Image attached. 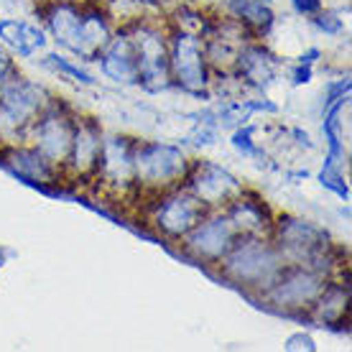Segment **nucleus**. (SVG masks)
<instances>
[{"label": "nucleus", "mask_w": 352, "mask_h": 352, "mask_svg": "<svg viewBox=\"0 0 352 352\" xmlns=\"http://www.w3.org/2000/svg\"><path fill=\"white\" fill-rule=\"evenodd\" d=\"M44 107V89L10 69L0 80V138L21 141Z\"/></svg>", "instance_id": "2"}, {"label": "nucleus", "mask_w": 352, "mask_h": 352, "mask_svg": "<svg viewBox=\"0 0 352 352\" xmlns=\"http://www.w3.org/2000/svg\"><path fill=\"white\" fill-rule=\"evenodd\" d=\"M230 8L243 21V26H250L256 31H268L273 23L271 8L258 0H230Z\"/></svg>", "instance_id": "20"}, {"label": "nucleus", "mask_w": 352, "mask_h": 352, "mask_svg": "<svg viewBox=\"0 0 352 352\" xmlns=\"http://www.w3.org/2000/svg\"><path fill=\"white\" fill-rule=\"evenodd\" d=\"M46 67H52V69L62 72V74H69L72 80L82 82V85H95V80H92V74H87L85 69H80V67H74V64L69 62V59H62V56H56V54H52V56H46Z\"/></svg>", "instance_id": "22"}, {"label": "nucleus", "mask_w": 352, "mask_h": 352, "mask_svg": "<svg viewBox=\"0 0 352 352\" xmlns=\"http://www.w3.org/2000/svg\"><path fill=\"white\" fill-rule=\"evenodd\" d=\"M0 38H3L13 52L21 54V56H34V54L46 44L41 28L28 26L23 21H13V18L0 21Z\"/></svg>", "instance_id": "19"}, {"label": "nucleus", "mask_w": 352, "mask_h": 352, "mask_svg": "<svg viewBox=\"0 0 352 352\" xmlns=\"http://www.w3.org/2000/svg\"><path fill=\"white\" fill-rule=\"evenodd\" d=\"M46 21L52 26V34L56 41L67 46L69 52H80V31H82V8L74 3H54L52 10L46 13Z\"/></svg>", "instance_id": "17"}, {"label": "nucleus", "mask_w": 352, "mask_h": 352, "mask_svg": "<svg viewBox=\"0 0 352 352\" xmlns=\"http://www.w3.org/2000/svg\"><path fill=\"white\" fill-rule=\"evenodd\" d=\"M133 49L138 56V82L146 89H161L168 85V46L156 26L133 28Z\"/></svg>", "instance_id": "7"}, {"label": "nucleus", "mask_w": 352, "mask_h": 352, "mask_svg": "<svg viewBox=\"0 0 352 352\" xmlns=\"http://www.w3.org/2000/svg\"><path fill=\"white\" fill-rule=\"evenodd\" d=\"M6 166L34 186H44L56 179L54 164H49L36 148H10L6 153Z\"/></svg>", "instance_id": "15"}, {"label": "nucleus", "mask_w": 352, "mask_h": 352, "mask_svg": "<svg viewBox=\"0 0 352 352\" xmlns=\"http://www.w3.org/2000/svg\"><path fill=\"white\" fill-rule=\"evenodd\" d=\"M146 3H164V0H146Z\"/></svg>", "instance_id": "31"}, {"label": "nucleus", "mask_w": 352, "mask_h": 352, "mask_svg": "<svg viewBox=\"0 0 352 352\" xmlns=\"http://www.w3.org/2000/svg\"><path fill=\"white\" fill-rule=\"evenodd\" d=\"M13 69V64H10V59H8V54L0 49V80L8 74V72Z\"/></svg>", "instance_id": "29"}, {"label": "nucleus", "mask_w": 352, "mask_h": 352, "mask_svg": "<svg viewBox=\"0 0 352 352\" xmlns=\"http://www.w3.org/2000/svg\"><path fill=\"white\" fill-rule=\"evenodd\" d=\"M322 184H324L327 189H332L335 194H340L342 199L350 197V189H347V184L342 182V174H340L337 168L327 166V164H324V168H322Z\"/></svg>", "instance_id": "24"}, {"label": "nucleus", "mask_w": 352, "mask_h": 352, "mask_svg": "<svg viewBox=\"0 0 352 352\" xmlns=\"http://www.w3.org/2000/svg\"><path fill=\"white\" fill-rule=\"evenodd\" d=\"M314 23H317L324 34H340L342 31V18L337 16L335 10H319L317 13V18H314Z\"/></svg>", "instance_id": "25"}, {"label": "nucleus", "mask_w": 352, "mask_h": 352, "mask_svg": "<svg viewBox=\"0 0 352 352\" xmlns=\"http://www.w3.org/2000/svg\"><path fill=\"white\" fill-rule=\"evenodd\" d=\"M311 80V64L299 62V67L294 69V85H307Z\"/></svg>", "instance_id": "28"}, {"label": "nucleus", "mask_w": 352, "mask_h": 352, "mask_svg": "<svg viewBox=\"0 0 352 352\" xmlns=\"http://www.w3.org/2000/svg\"><path fill=\"white\" fill-rule=\"evenodd\" d=\"M317 56H319V49H309V52L301 56V62H304V64H314V62H317Z\"/></svg>", "instance_id": "30"}, {"label": "nucleus", "mask_w": 352, "mask_h": 352, "mask_svg": "<svg viewBox=\"0 0 352 352\" xmlns=\"http://www.w3.org/2000/svg\"><path fill=\"white\" fill-rule=\"evenodd\" d=\"M228 217L232 222V228L243 232V235H261L271 225L268 207L261 199H248L245 194H240L230 202Z\"/></svg>", "instance_id": "18"}, {"label": "nucleus", "mask_w": 352, "mask_h": 352, "mask_svg": "<svg viewBox=\"0 0 352 352\" xmlns=\"http://www.w3.org/2000/svg\"><path fill=\"white\" fill-rule=\"evenodd\" d=\"M189 192L204 204V207H222L230 204L235 197L243 194V184L222 166H214L210 161H202L186 174Z\"/></svg>", "instance_id": "10"}, {"label": "nucleus", "mask_w": 352, "mask_h": 352, "mask_svg": "<svg viewBox=\"0 0 352 352\" xmlns=\"http://www.w3.org/2000/svg\"><path fill=\"white\" fill-rule=\"evenodd\" d=\"M286 268L283 256L278 248L268 245L261 238L240 240L228 250V256L222 258V273L230 281L240 286H253V289H271L273 281L281 276Z\"/></svg>", "instance_id": "1"}, {"label": "nucleus", "mask_w": 352, "mask_h": 352, "mask_svg": "<svg viewBox=\"0 0 352 352\" xmlns=\"http://www.w3.org/2000/svg\"><path fill=\"white\" fill-rule=\"evenodd\" d=\"M204 212H207V207L186 189V192H174L164 197L156 207L153 222L166 238H184V235H189V230L202 220Z\"/></svg>", "instance_id": "11"}, {"label": "nucleus", "mask_w": 352, "mask_h": 352, "mask_svg": "<svg viewBox=\"0 0 352 352\" xmlns=\"http://www.w3.org/2000/svg\"><path fill=\"white\" fill-rule=\"evenodd\" d=\"M344 309H347V291L340 286H324L319 299L314 301V311H317L319 322H324V324L342 317Z\"/></svg>", "instance_id": "21"}, {"label": "nucleus", "mask_w": 352, "mask_h": 352, "mask_svg": "<svg viewBox=\"0 0 352 352\" xmlns=\"http://www.w3.org/2000/svg\"><path fill=\"white\" fill-rule=\"evenodd\" d=\"M324 286V273L314 271L309 265H294V268H283L271 289H265V299L283 311H296V309L314 307Z\"/></svg>", "instance_id": "5"}, {"label": "nucleus", "mask_w": 352, "mask_h": 352, "mask_svg": "<svg viewBox=\"0 0 352 352\" xmlns=\"http://www.w3.org/2000/svg\"><path fill=\"white\" fill-rule=\"evenodd\" d=\"M276 238H278V253L289 258L291 263L309 265L314 271L324 273L322 263L327 261V248H329L324 230L296 217H281L276 222Z\"/></svg>", "instance_id": "4"}, {"label": "nucleus", "mask_w": 352, "mask_h": 352, "mask_svg": "<svg viewBox=\"0 0 352 352\" xmlns=\"http://www.w3.org/2000/svg\"><path fill=\"white\" fill-rule=\"evenodd\" d=\"M133 174L138 184L151 186L153 192L176 189L189 174V161L184 153L166 143H135L133 151Z\"/></svg>", "instance_id": "3"}, {"label": "nucleus", "mask_w": 352, "mask_h": 352, "mask_svg": "<svg viewBox=\"0 0 352 352\" xmlns=\"http://www.w3.org/2000/svg\"><path fill=\"white\" fill-rule=\"evenodd\" d=\"M34 148L44 156L49 164L59 166L67 161L74 138V120L62 105H46L31 125Z\"/></svg>", "instance_id": "6"}, {"label": "nucleus", "mask_w": 352, "mask_h": 352, "mask_svg": "<svg viewBox=\"0 0 352 352\" xmlns=\"http://www.w3.org/2000/svg\"><path fill=\"white\" fill-rule=\"evenodd\" d=\"M286 350H309V352H314L317 350V344H314V340L307 335H294L286 340Z\"/></svg>", "instance_id": "26"}, {"label": "nucleus", "mask_w": 352, "mask_h": 352, "mask_svg": "<svg viewBox=\"0 0 352 352\" xmlns=\"http://www.w3.org/2000/svg\"><path fill=\"white\" fill-rule=\"evenodd\" d=\"M238 72L240 77L250 85V87H258L263 89L268 87L276 77V59H273L271 54L261 49V46H243L238 52Z\"/></svg>", "instance_id": "16"}, {"label": "nucleus", "mask_w": 352, "mask_h": 352, "mask_svg": "<svg viewBox=\"0 0 352 352\" xmlns=\"http://www.w3.org/2000/svg\"><path fill=\"white\" fill-rule=\"evenodd\" d=\"M291 3H294L296 13H301V16H317L322 10V0H291Z\"/></svg>", "instance_id": "27"}, {"label": "nucleus", "mask_w": 352, "mask_h": 352, "mask_svg": "<svg viewBox=\"0 0 352 352\" xmlns=\"http://www.w3.org/2000/svg\"><path fill=\"white\" fill-rule=\"evenodd\" d=\"M168 74L174 77L179 87L194 95H199L207 87V59H204L199 36L176 31L168 49Z\"/></svg>", "instance_id": "8"}, {"label": "nucleus", "mask_w": 352, "mask_h": 352, "mask_svg": "<svg viewBox=\"0 0 352 352\" xmlns=\"http://www.w3.org/2000/svg\"><path fill=\"white\" fill-rule=\"evenodd\" d=\"M100 151H102V135L95 123H77L74 125V138H72L69 148V168L77 174H87V171H97V161H100Z\"/></svg>", "instance_id": "13"}, {"label": "nucleus", "mask_w": 352, "mask_h": 352, "mask_svg": "<svg viewBox=\"0 0 352 352\" xmlns=\"http://www.w3.org/2000/svg\"><path fill=\"white\" fill-rule=\"evenodd\" d=\"M102 72L110 80L123 82V85L138 82V56L128 36H118L113 41H107V46L102 49Z\"/></svg>", "instance_id": "14"}, {"label": "nucleus", "mask_w": 352, "mask_h": 352, "mask_svg": "<svg viewBox=\"0 0 352 352\" xmlns=\"http://www.w3.org/2000/svg\"><path fill=\"white\" fill-rule=\"evenodd\" d=\"M253 133H256V125H243V128H238L235 135H232V146H235L243 156H253V159H258L261 151H258V146L253 143Z\"/></svg>", "instance_id": "23"}, {"label": "nucleus", "mask_w": 352, "mask_h": 352, "mask_svg": "<svg viewBox=\"0 0 352 352\" xmlns=\"http://www.w3.org/2000/svg\"><path fill=\"white\" fill-rule=\"evenodd\" d=\"M235 235L238 230L232 228L228 214H217L210 220H199L189 230L186 238V250L192 253L197 261H210V263H220L228 256V250L235 245Z\"/></svg>", "instance_id": "9"}, {"label": "nucleus", "mask_w": 352, "mask_h": 352, "mask_svg": "<svg viewBox=\"0 0 352 352\" xmlns=\"http://www.w3.org/2000/svg\"><path fill=\"white\" fill-rule=\"evenodd\" d=\"M133 151L135 143L131 138H107L102 141L100 161H97V174L102 182L115 186H128L135 179L133 174Z\"/></svg>", "instance_id": "12"}]
</instances>
